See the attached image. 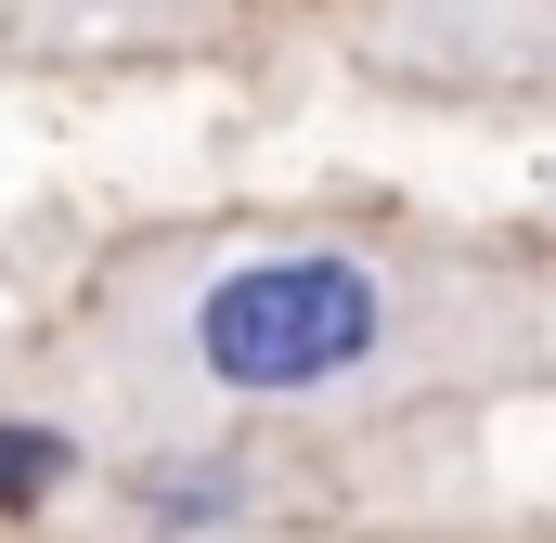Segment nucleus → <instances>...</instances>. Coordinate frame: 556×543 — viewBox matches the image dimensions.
<instances>
[{"label":"nucleus","instance_id":"2","mask_svg":"<svg viewBox=\"0 0 556 543\" xmlns=\"http://www.w3.org/2000/svg\"><path fill=\"white\" fill-rule=\"evenodd\" d=\"M39 492H65V427H0V518H26Z\"/></svg>","mask_w":556,"mask_h":543},{"label":"nucleus","instance_id":"1","mask_svg":"<svg viewBox=\"0 0 556 543\" xmlns=\"http://www.w3.org/2000/svg\"><path fill=\"white\" fill-rule=\"evenodd\" d=\"M518 350V285L415 260L376 233H247L130 272L104 311V376L181 414H337Z\"/></svg>","mask_w":556,"mask_h":543}]
</instances>
